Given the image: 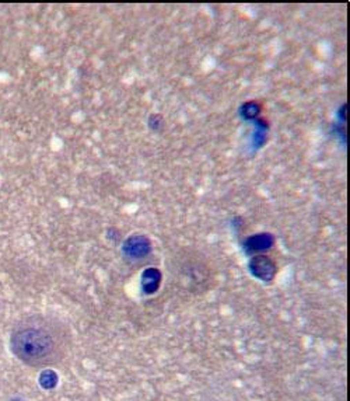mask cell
<instances>
[{
	"mask_svg": "<svg viewBox=\"0 0 350 401\" xmlns=\"http://www.w3.org/2000/svg\"><path fill=\"white\" fill-rule=\"evenodd\" d=\"M122 250L130 258H143L150 253L152 244H150L149 239H146L144 236H130L124 243Z\"/></svg>",
	"mask_w": 350,
	"mask_h": 401,
	"instance_id": "cell-3",
	"label": "cell"
},
{
	"mask_svg": "<svg viewBox=\"0 0 350 401\" xmlns=\"http://www.w3.org/2000/svg\"><path fill=\"white\" fill-rule=\"evenodd\" d=\"M161 124H162V118L160 115H157V114H154V115H152L150 118H149V126H150L152 129H154V131L160 129Z\"/></svg>",
	"mask_w": 350,
	"mask_h": 401,
	"instance_id": "cell-8",
	"label": "cell"
},
{
	"mask_svg": "<svg viewBox=\"0 0 350 401\" xmlns=\"http://www.w3.org/2000/svg\"><path fill=\"white\" fill-rule=\"evenodd\" d=\"M11 351L28 365L49 364L56 358V341L48 331L27 327L11 335Z\"/></svg>",
	"mask_w": 350,
	"mask_h": 401,
	"instance_id": "cell-1",
	"label": "cell"
},
{
	"mask_svg": "<svg viewBox=\"0 0 350 401\" xmlns=\"http://www.w3.org/2000/svg\"><path fill=\"white\" fill-rule=\"evenodd\" d=\"M39 383L44 389H54L55 386L58 384V374L55 373L54 370L51 369H46L41 373L39 377Z\"/></svg>",
	"mask_w": 350,
	"mask_h": 401,
	"instance_id": "cell-6",
	"label": "cell"
},
{
	"mask_svg": "<svg viewBox=\"0 0 350 401\" xmlns=\"http://www.w3.org/2000/svg\"><path fill=\"white\" fill-rule=\"evenodd\" d=\"M258 112H259V106L256 103H247L241 109V114L245 118H254Z\"/></svg>",
	"mask_w": 350,
	"mask_h": 401,
	"instance_id": "cell-7",
	"label": "cell"
},
{
	"mask_svg": "<svg viewBox=\"0 0 350 401\" xmlns=\"http://www.w3.org/2000/svg\"><path fill=\"white\" fill-rule=\"evenodd\" d=\"M250 271L262 281H272L276 274V264L265 255H256L250 261Z\"/></svg>",
	"mask_w": 350,
	"mask_h": 401,
	"instance_id": "cell-2",
	"label": "cell"
},
{
	"mask_svg": "<svg viewBox=\"0 0 350 401\" xmlns=\"http://www.w3.org/2000/svg\"><path fill=\"white\" fill-rule=\"evenodd\" d=\"M160 281H161V274L159 269H156V268L146 269L143 272V278H142L143 291L146 293H154L160 285Z\"/></svg>",
	"mask_w": 350,
	"mask_h": 401,
	"instance_id": "cell-4",
	"label": "cell"
},
{
	"mask_svg": "<svg viewBox=\"0 0 350 401\" xmlns=\"http://www.w3.org/2000/svg\"><path fill=\"white\" fill-rule=\"evenodd\" d=\"M273 243V237L269 234H259V236H254L250 240L247 241L245 247L248 251H259V250L269 249Z\"/></svg>",
	"mask_w": 350,
	"mask_h": 401,
	"instance_id": "cell-5",
	"label": "cell"
}]
</instances>
